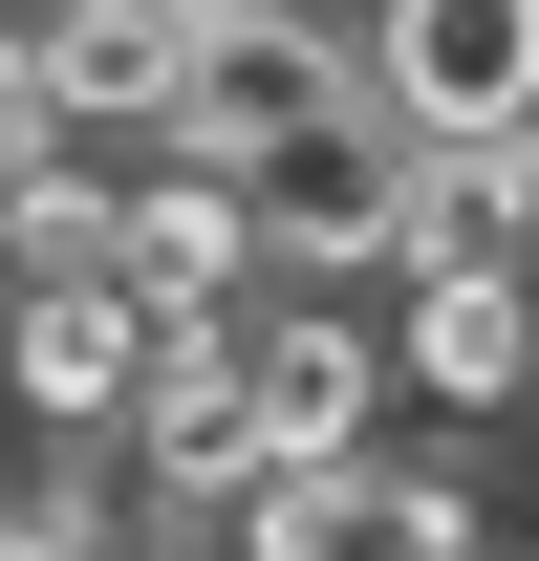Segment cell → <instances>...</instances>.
<instances>
[{
  "mask_svg": "<svg viewBox=\"0 0 539 561\" xmlns=\"http://www.w3.org/2000/svg\"><path fill=\"white\" fill-rule=\"evenodd\" d=\"M216 346H238V411H260L280 476H324V454L389 432V280H260Z\"/></svg>",
  "mask_w": 539,
  "mask_h": 561,
  "instance_id": "cell-1",
  "label": "cell"
},
{
  "mask_svg": "<svg viewBox=\"0 0 539 561\" xmlns=\"http://www.w3.org/2000/svg\"><path fill=\"white\" fill-rule=\"evenodd\" d=\"M345 66L410 151H496V130H539V0H367Z\"/></svg>",
  "mask_w": 539,
  "mask_h": 561,
  "instance_id": "cell-2",
  "label": "cell"
},
{
  "mask_svg": "<svg viewBox=\"0 0 539 561\" xmlns=\"http://www.w3.org/2000/svg\"><path fill=\"white\" fill-rule=\"evenodd\" d=\"M389 195H410V130L345 87L324 130L238 151V238H260V280H389Z\"/></svg>",
  "mask_w": 539,
  "mask_h": 561,
  "instance_id": "cell-3",
  "label": "cell"
},
{
  "mask_svg": "<svg viewBox=\"0 0 539 561\" xmlns=\"http://www.w3.org/2000/svg\"><path fill=\"white\" fill-rule=\"evenodd\" d=\"M345 87H367V66H345L324 22H280V0H238V22H195V44H173V130H195L216 173H238V151H280V130H324Z\"/></svg>",
  "mask_w": 539,
  "mask_h": 561,
  "instance_id": "cell-4",
  "label": "cell"
},
{
  "mask_svg": "<svg viewBox=\"0 0 539 561\" xmlns=\"http://www.w3.org/2000/svg\"><path fill=\"white\" fill-rule=\"evenodd\" d=\"M0 561H151L108 496H44V518H0Z\"/></svg>",
  "mask_w": 539,
  "mask_h": 561,
  "instance_id": "cell-5",
  "label": "cell"
},
{
  "mask_svg": "<svg viewBox=\"0 0 539 561\" xmlns=\"http://www.w3.org/2000/svg\"><path fill=\"white\" fill-rule=\"evenodd\" d=\"M432 561H518V540H474V518H454V540H432Z\"/></svg>",
  "mask_w": 539,
  "mask_h": 561,
  "instance_id": "cell-6",
  "label": "cell"
},
{
  "mask_svg": "<svg viewBox=\"0 0 539 561\" xmlns=\"http://www.w3.org/2000/svg\"><path fill=\"white\" fill-rule=\"evenodd\" d=\"M151 22H238V0H151Z\"/></svg>",
  "mask_w": 539,
  "mask_h": 561,
  "instance_id": "cell-7",
  "label": "cell"
}]
</instances>
